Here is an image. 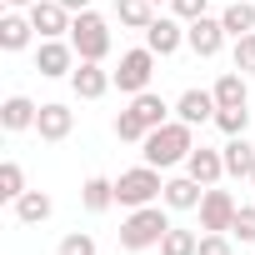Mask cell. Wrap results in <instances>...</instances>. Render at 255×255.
<instances>
[{
	"label": "cell",
	"instance_id": "cell-1",
	"mask_svg": "<svg viewBox=\"0 0 255 255\" xmlns=\"http://www.w3.org/2000/svg\"><path fill=\"white\" fill-rule=\"evenodd\" d=\"M190 150H195V125H185V120H165V125H155V130L140 140V155H145V165H155V170L185 165Z\"/></svg>",
	"mask_w": 255,
	"mask_h": 255
},
{
	"label": "cell",
	"instance_id": "cell-2",
	"mask_svg": "<svg viewBox=\"0 0 255 255\" xmlns=\"http://www.w3.org/2000/svg\"><path fill=\"white\" fill-rule=\"evenodd\" d=\"M165 230H170V215L160 205H140V210H130L120 220V245L125 250H150V245L165 240Z\"/></svg>",
	"mask_w": 255,
	"mask_h": 255
},
{
	"label": "cell",
	"instance_id": "cell-3",
	"mask_svg": "<svg viewBox=\"0 0 255 255\" xmlns=\"http://www.w3.org/2000/svg\"><path fill=\"white\" fill-rule=\"evenodd\" d=\"M160 190H165L160 170H155V165H135V170H125V175L115 180V205L140 210V205H155V195H160Z\"/></svg>",
	"mask_w": 255,
	"mask_h": 255
},
{
	"label": "cell",
	"instance_id": "cell-4",
	"mask_svg": "<svg viewBox=\"0 0 255 255\" xmlns=\"http://www.w3.org/2000/svg\"><path fill=\"white\" fill-rule=\"evenodd\" d=\"M70 45H75L80 60H105V55H110V25H105V15L80 10V15L70 20Z\"/></svg>",
	"mask_w": 255,
	"mask_h": 255
},
{
	"label": "cell",
	"instance_id": "cell-5",
	"mask_svg": "<svg viewBox=\"0 0 255 255\" xmlns=\"http://www.w3.org/2000/svg\"><path fill=\"white\" fill-rule=\"evenodd\" d=\"M110 75H115V85H120L125 95H140V90H150V75H155V50H150V45H140V50H125V55H120V65H115Z\"/></svg>",
	"mask_w": 255,
	"mask_h": 255
},
{
	"label": "cell",
	"instance_id": "cell-6",
	"mask_svg": "<svg viewBox=\"0 0 255 255\" xmlns=\"http://www.w3.org/2000/svg\"><path fill=\"white\" fill-rule=\"evenodd\" d=\"M75 65H80V55H75L70 40H40V50H35V70H40L45 80H60V75H70Z\"/></svg>",
	"mask_w": 255,
	"mask_h": 255
},
{
	"label": "cell",
	"instance_id": "cell-7",
	"mask_svg": "<svg viewBox=\"0 0 255 255\" xmlns=\"http://www.w3.org/2000/svg\"><path fill=\"white\" fill-rule=\"evenodd\" d=\"M235 210H240V200L230 195V190H205L200 195V230H230L235 225Z\"/></svg>",
	"mask_w": 255,
	"mask_h": 255
},
{
	"label": "cell",
	"instance_id": "cell-8",
	"mask_svg": "<svg viewBox=\"0 0 255 255\" xmlns=\"http://www.w3.org/2000/svg\"><path fill=\"white\" fill-rule=\"evenodd\" d=\"M185 45H190L200 60L220 55V45H225V25H220V15H200V20H190V25H185Z\"/></svg>",
	"mask_w": 255,
	"mask_h": 255
},
{
	"label": "cell",
	"instance_id": "cell-9",
	"mask_svg": "<svg viewBox=\"0 0 255 255\" xmlns=\"http://www.w3.org/2000/svg\"><path fill=\"white\" fill-rule=\"evenodd\" d=\"M30 20H35V35L40 40H60V35H70V10L60 5V0H35L30 5Z\"/></svg>",
	"mask_w": 255,
	"mask_h": 255
},
{
	"label": "cell",
	"instance_id": "cell-10",
	"mask_svg": "<svg viewBox=\"0 0 255 255\" xmlns=\"http://www.w3.org/2000/svg\"><path fill=\"white\" fill-rule=\"evenodd\" d=\"M70 85H75L80 100H100V95L115 85V75L105 70V60H80V65L70 70Z\"/></svg>",
	"mask_w": 255,
	"mask_h": 255
},
{
	"label": "cell",
	"instance_id": "cell-11",
	"mask_svg": "<svg viewBox=\"0 0 255 255\" xmlns=\"http://www.w3.org/2000/svg\"><path fill=\"white\" fill-rule=\"evenodd\" d=\"M145 45H150L155 55H175V50L185 45V20H175V15H155V20L145 25Z\"/></svg>",
	"mask_w": 255,
	"mask_h": 255
},
{
	"label": "cell",
	"instance_id": "cell-12",
	"mask_svg": "<svg viewBox=\"0 0 255 255\" xmlns=\"http://www.w3.org/2000/svg\"><path fill=\"white\" fill-rule=\"evenodd\" d=\"M70 130H75V110L70 105H60V100L40 105V115H35V135L40 140H65Z\"/></svg>",
	"mask_w": 255,
	"mask_h": 255
},
{
	"label": "cell",
	"instance_id": "cell-13",
	"mask_svg": "<svg viewBox=\"0 0 255 255\" xmlns=\"http://www.w3.org/2000/svg\"><path fill=\"white\" fill-rule=\"evenodd\" d=\"M185 175H190V180H200V185L210 190V185H220V175H225V155H220V150H210V145H195V150H190V160H185Z\"/></svg>",
	"mask_w": 255,
	"mask_h": 255
},
{
	"label": "cell",
	"instance_id": "cell-14",
	"mask_svg": "<svg viewBox=\"0 0 255 255\" xmlns=\"http://www.w3.org/2000/svg\"><path fill=\"white\" fill-rule=\"evenodd\" d=\"M215 90H185L180 100H175V120H185V125H205V120H215Z\"/></svg>",
	"mask_w": 255,
	"mask_h": 255
},
{
	"label": "cell",
	"instance_id": "cell-15",
	"mask_svg": "<svg viewBox=\"0 0 255 255\" xmlns=\"http://www.w3.org/2000/svg\"><path fill=\"white\" fill-rule=\"evenodd\" d=\"M200 195H205V185L190 180V175H175V180H165V190H160L165 210H200Z\"/></svg>",
	"mask_w": 255,
	"mask_h": 255
},
{
	"label": "cell",
	"instance_id": "cell-16",
	"mask_svg": "<svg viewBox=\"0 0 255 255\" xmlns=\"http://www.w3.org/2000/svg\"><path fill=\"white\" fill-rule=\"evenodd\" d=\"M35 115H40V105L30 100V95H10L5 105H0V125L15 135V130H35Z\"/></svg>",
	"mask_w": 255,
	"mask_h": 255
},
{
	"label": "cell",
	"instance_id": "cell-17",
	"mask_svg": "<svg viewBox=\"0 0 255 255\" xmlns=\"http://www.w3.org/2000/svg\"><path fill=\"white\" fill-rule=\"evenodd\" d=\"M220 155H225V175L250 180V170H255V145H250L245 135H230V140L220 145Z\"/></svg>",
	"mask_w": 255,
	"mask_h": 255
},
{
	"label": "cell",
	"instance_id": "cell-18",
	"mask_svg": "<svg viewBox=\"0 0 255 255\" xmlns=\"http://www.w3.org/2000/svg\"><path fill=\"white\" fill-rule=\"evenodd\" d=\"M30 35H35V20L20 15V10H10L5 20H0V50H25Z\"/></svg>",
	"mask_w": 255,
	"mask_h": 255
},
{
	"label": "cell",
	"instance_id": "cell-19",
	"mask_svg": "<svg viewBox=\"0 0 255 255\" xmlns=\"http://www.w3.org/2000/svg\"><path fill=\"white\" fill-rule=\"evenodd\" d=\"M80 205H85L90 215L110 210V205H115V180H105V175H90V180L80 185Z\"/></svg>",
	"mask_w": 255,
	"mask_h": 255
},
{
	"label": "cell",
	"instance_id": "cell-20",
	"mask_svg": "<svg viewBox=\"0 0 255 255\" xmlns=\"http://www.w3.org/2000/svg\"><path fill=\"white\" fill-rule=\"evenodd\" d=\"M220 25H225L230 40L250 35V30H255V5H250V0H235V5H225V10H220Z\"/></svg>",
	"mask_w": 255,
	"mask_h": 255
},
{
	"label": "cell",
	"instance_id": "cell-21",
	"mask_svg": "<svg viewBox=\"0 0 255 255\" xmlns=\"http://www.w3.org/2000/svg\"><path fill=\"white\" fill-rule=\"evenodd\" d=\"M50 210H55V205H50L45 190H25V195L15 200V220H20V225H40V220H50Z\"/></svg>",
	"mask_w": 255,
	"mask_h": 255
},
{
	"label": "cell",
	"instance_id": "cell-22",
	"mask_svg": "<svg viewBox=\"0 0 255 255\" xmlns=\"http://www.w3.org/2000/svg\"><path fill=\"white\" fill-rule=\"evenodd\" d=\"M130 110H135V115H140V120L150 125V130L170 120V105H165V100H160L155 90H140V95H130Z\"/></svg>",
	"mask_w": 255,
	"mask_h": 255
},
{
	"label": "cell",
	"instance_id": "cell-23",
	"mask_svg": "<svg viewBox=\"0 0 255 255\" xmlns=\"http://www.w3.org/2000/svg\"><path fill=\"white\" fill-rule=\"evenodd\" d=\"M250 90H245V70H225L215 80V105H245Z\"/></svg>",
	"mask_w": 255,
	"mask_h": 255
},
{
	"label": "cell",
	"instance_id": "cell-24",
	"mask_svg": "<svg viewBox=\"0 0 255 255\" xmlns=\"http://www.w3.org/2000/svg\"><path fill=\"white\" fill-rule=\"evenodd\" d=\"M115 20L130 30H145L155 20V10H150V0H115Z\"/></svg>",
	"mask_w": 255,
	"mask_h": 255
},
{
	"label": "cell",
	"instance_id": "cell-25",
	"mask_svg": "<svg viewBox=\"0 0 255 255\" xmlns=\"http://www.w3.org/2000/svg\"><path fill=\"white\" fill-rule=\"evenodd\" d=\"M195 250H200V235L195 230H180V225H170L165 240H160V255H195Z\"/></svg>",
	"mask_w": 255,
	"mask_h": 255
},
{
	"label": "cell",
	"instance_id": "cell-26",
	"mask_svg": "<svg viewBox=\"0 0 255 255\" xmlns=\"http://www.w3.org/2000/svg\"><path fill=\"white\" fill-rule=\"evenodd\" d=\"M115 135H120V140H130V145H140V140L150 135V125H145V120H140L130 105H125V110L115 115Z\"/></svg>",
	"mask_w": 255,
	"mask_h": 255
},
{
	"label": "cell",
	"instance_id": "cell-27",
	"mask_svg": "<svg viewBox=\"0 0 255 255\" xmlns=\"http://www.w3.org/2000/svg\"><path fill=\"white\" fill-rule=\"evenodd\" d=\"M20 195H25V170H20L15 160H5V165H0V200L15 205Z\"/></svg>",
	"mask_w": 255,
	"mask_h": 255
},
{
	"label": "cell",
	"instance_id": "cell-28",
	"mask_svg": "<svg viewBox=\"0 0 255 255\" xmlns=\"http://www.w3.org/2000/svg\"><path fill=\"white\" fill-rule=\"evenodd\" d=\"M215 125H220L225 135H245V130H250V110H245V105H220V110H215Z\"/></svg>",
	"mask_w": 255,
	"mask_h": 255
},
{
	"label": "cell",
	"instance_id": "cell-29",
	"mask_svg": "<svg viewBox=\"0 0 255 255\" xmlns=\"http://www.w3.org/2000/svg\"><path fill=\"white\" fill-rule=\"evenodd\" d=\"M230 235H240V245H255V205H240V210H235Z\"/></svg>",
	"mask_w": 255,
	"mask_h": 255
},
{
	"label": "cell",
	"instance_id": "cell-30",
	"mask_svg": "<svg viewBox=\"0 0 255 255\" xmlns=\"http://www.w3.org/2000/svg\"><path fill=\"white\" fill-rule=\"evenodd\" d=\"M60 255H95V235H85V230H70V235L60 240Z\"/></svg>",
	"mask_w": 255,
	"mask_h": 255
},
{
	"label": "cell",
	"instance_id": "cell-31",
	"mask_svg": "<svg viewBox=\"0 0 255 255\" xmlns=\"http://www.w3.org/2000/svg\"><path fill=\"white\" fill-rule=\"evenodd\" d=\"M235 70H245V75H255V30L235 40Z\"/></svg>",
	"mask_w": 255,
	"mask_h": 255
},
{
	"label": "cell",
	"instance_id": "cell-32",
	"mask_svg": "<svg viewBox=\"0 0 255 255\" xmlns=\"http://www.w3.org/2000/svg\"><path fill=\"white\" fill-rule=\"evenodd\" d=\"M205 5H210V0H170V15L190 25V20H200V15H205Z\"/></svg>",
	"mask_w": 255,
	"mask_h": 255
},
{
	"label": "cell",
	"instance_id": "cell-33",
	"mask_svg": "<svg viewBox=\"0 0 255 255\" xmlns=\"http://www.w3.org/2000/svg\"><path fill=\"white\" fill-rule=\"evenodd\" d=\"M195 255H230V240H225V230H205Z\"/></svg>",
	"mask_w": 255,
	"mask_h": 255
},
{
	"label": "cell",
	"instance_id": "cell-34",
	"mask_svg": "<svg viewBox=\"0 0 255 255\" xmlns=\"http://www.w3.org/2000/svg\"><path fill=\"white\" fill-rule=\"evenodd\" d=\"M60 5H65L70 15H80V10H90V0H60Z\"/></svg>",
	"mask_w": 255,
	"mask_h": 255
},
{
	"label": "cell",
	"instance_id": "cell-35",
	"mask_svg": "<svg viewBox=\"0 0 255 255\" xmlns=\"http://www.w3.org/2000/svg\"><path fill=\"white\" fill-rule=\"evenodd\" d=\"M5 5H10V10H30V5H35V0H5Z\"/></svg>",
	"mask_w": 255,
	"mask_h": 255
},
{
	"label": "cell",
	"instance_id": "cell-36",
	"mask_svg": "<svg viewBox=\"0 0 255 255\" xmlns=\"http://www.w3.org/2000/svg\"><path fill=\"white\" fill-rule=\"evenodd\" d=\"M250 185H255V170H250Z\"/></svg>",
	"mask_w": 255,
	"mask_h": 255
},
{
	"label": "cell",
	"instance_id": "cell-37",
	"mask_svg": "<svg viewBox=\"0 0 255 255\" xmlns=\"http://www.w3.org/2000/svg\"><path fill=\"white\" fill-rule=\"evenodd\" d=\"M150 5H160V0H150Z\"/></svg>",
	"mask_w": 255,
	"mask_h": 255
}]
</instances>
